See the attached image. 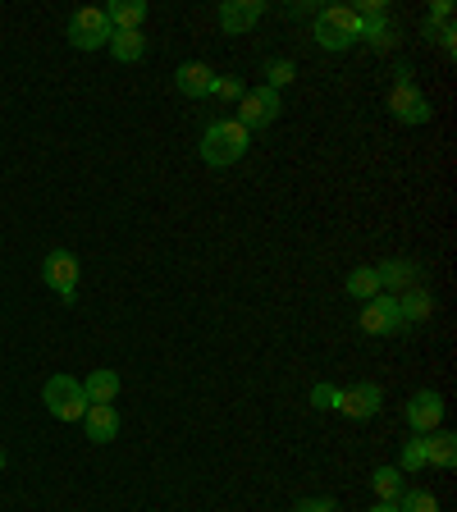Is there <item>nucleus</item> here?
Masks as SVG:
<instances>
[{"label":"nucleus","instance_id":"31","mask_svg":"<svg viewBox=\"0 0 457 512\" xmlns=\"http://www.w3.org/2000/svg\"><path fill=\"white\" fill-rule=\"evenodd\" d=\"M371 512H398V508H394V503H375Z\"/></svg>","mask_w":457,"mask_h":512},{"label":"nucleus","instance_id":"15","mask_svg":"<svg viewBox=\"0 0 457 512\" xmlns=\"http://www.w3.org/2000/svg\"><path fill=\"white\" fill-rule=\"evenodd\" d=\"M119 389H124V380H119L110 366H96L92 375L83 380V394H87V403H115L119 398Z\"/></svg>","mask_w":457,"mask_h":512},{"label":"nucleus","instance_id":"29","mask_svg":"<svg viewBox=\"0 0 457 512\" xmlns=\"http://www.w3.org/2000/svg\"><path fill=\"white\" fill-rule=\"evenodd\" d=\"M426 37H435V42H439V46H444V51H448V55H453V51H457V32H453V23H444V28H426Z\"/></svg>","mask_w":457,"mask_h":512},{"label":"nucleus","instance_id":"25","mask_svg":"<svg viewBox=\"0 0 457 512\" xmlns=\"http://www.w3.org/2000/svg\"><path fill=\"white\" fill-rule=\"evenodd\" d=\"M311 407H316V412H339V384L320 380L316 389H311Z\"/></svg>","mask_w":457,"mask_h":512},{"label":"nucleus","instance_id":"23","mask_svg":"<svg viewBox=\"0 0 457 512\" xmlns=\"http://www.w3.org/2000/svg\"><path fill=\"white\" fill-rule=\"evenodd\" d=\"M394 508L398 512H439V499L430 490H403L394 499Z\"/></svg>","mask_w":457,"mask_h":512},{"label":"nucleus","instance_id":"22","mask_svg":"<svg viewBox=\"0 0 457 512\" xmlns=\"http://www.w3.org/2000/svg\"><path fill=\"white\" fill-rule=\"evenodd\" d=\"M371 485H375V494H380V503H394L398 494H403V471L398 467H375Z\"/></svg>","mask_w":457,"mask_h":512},{"label":"nucleus","instance_id":"26","mask_svg":"<svg viewBox=\"0 0 457 512\" xmlns=\"http://www.w3.org/2000/svg\"><path fill=\"white\" fill-rule=\"evenodd\" d=\"M266 74H270V83H266V87H275V92H279V87L293 83V74H298V69H293V60H270V64H266Z\"/></svg>","mask_w":457,"mask_h":512},{"label":"nucleus","instance_id":"16","mask_svg":"<svg viewBox=\"0 0 457 512\" xmlns=\"http://www.w3.org/2000/svg\"><path fill=\"white\" fill-rule=\"evenodd\" d=\"M426 462H430V467H457V435H453V430H444V426H439V430H430V435H426Z\"/></svg>","mask_w":457,"mask_h":512},{"label":"nucleus","instance_id":"30","mask_svg":"<svg viewBox=\"0 0 457 512\" xmlns=\"http://www.w3.org/2000/svg\"><path fill=\"white\" fill-rule=\"evenodd\" d=\"M298 512H334V503L330 499H302Z\"/></svg>","mask_w":457,"mask_h":512},{"label":"nucleus","instance_id":"21","mask_svg":"<svg viewBox=\"0 0 457 512\" xmlns=\"http://www.w3.org/2000/svg\"><path fill=\"white\" fill-rule=\"evenodd\" d=\"M343 288H348V293H352L357 302H371L375 293H380V279H375V266H357V270H348Z\"/></svg>","mask_w":457,"mask_h":512},{"label":"nucleus","instance_id":"9","mask_svg":"<svg viewBox=\"0 0 457 512\" xmlns=\"http://www.w3.org/2000/svg\"><path fill=\"white\" fill-rule=\"evenodd\" d=\"M407 426L416 430V435H430V430L444 426V398L435 394V389H421V394L407 398Z\"/></svg>","mask_w":457,"mask_h":512},{"label":"nucleus","instance_id":"5","mask_svg":"<svg viewBox=\"0 0 457 512\" xmlns=\"http://www.w3.org/2000/svg\"><path fill=\"white\" fill-rule=\"evenodd\" d=\"M42 279H46V288H51L55 298L74 302L78 298V256L69 252V247H55V252H46Z\"/></svg>","mask_w":457,"mask_h":512},{"label":"nucleus","instance_id":"6","mask_svg":"<svg viewBox=\"0 0 457 512\" xmlns=\"http://www.w3.org/2000/svg\"><path fill=\"white\" fill-rule=\"evenodd\" d=\"M279 110H284V101H279L275 87H247L243 101H238V124L252 133V128H270L279 119Z\"/></svg>","mask_w":457,"mask_h":512},{"label":"nucleus","instance_id":"24","mask_svg":"<svg viewBox=\"0 0 457 512\" xmlns=\"http://www.w3.org/2000/svg\"><path fill=\"white\" fill-rule=\"evenodd\" d=\"M426 467V435H416L403 444V458H398V471H421Z\"/></svg>","mask_w":457,"mask_h":512},{"label":"nucleus","instance_id":"11","mask_svg":"<svg viewBox=\"0 0 457 512\" xmlns=\"http://www.w3.org/2000/svg\"><path fill=\"white\" fill-rule=\"evenodd\" d=\"M261 19H266V0H224L220 5V28L229 32V37L252 32Z\"/></svg>","mask_w":457,"mask_h":512},{"label":"nucleus","instance_id":"1","mask_svg":"<svg viewBox=\"0 0 457 512\" xmlns=\"http://www.w3.org/2000/svg\"><path fill=\"white\" fill-rule=\"evenodd\" d=\"M252 147V133H247L238 119H215L202 133V160L211 170H224V165H238Z\"/></svg>","mask_w":457,"mask_h":512},{"label":"nucleus","instance_id":"20","mask_svg":"<svg viewBox=\"0 0 457 512\" xmlns=\"http://www.w3.org/2000/svg\"><path fill=\"white\" fill-rule=\"evenodd\" d=\"M110 55H115L119 64H138L142 55H147V37H142V28L115 32V37H110Z\"/></svg>","mask_w":457,"mask_h":512},{"label":"nucleus","instance_id":"10","mask_svg":"<svg viewBox=\"0 0 457 512\" xmlns=\"http://www.w3.org/2000/svg\"><path fill=\"white\" fill-rule=\"evenodd\" d=\"M380 403H384V394H380V384H371V380L339 389V412L352 416V421H371L380 412Z\"/></svg>","mask_w":457,"mask_h":512},{"label":"nucleus","instance_id":"18","mask_svg":"<svg viewBox=\"0 0 457 512\" xmlns=\"http://www.w3.org/2000/svg\"><path fill=\"white\" fill-rule=\"evenodd\" d=\"M398 311H403V325H421V320L435 316V298L416 284V288H407V293H398Z\"/></svg>","mask_w":457,"mask_h":512},{"label":"nucleus","instance_id":"7","mask_svg":"<svg viewBox=\"0 0 457 512\" xmlns=\"http://www.w3.org/2000/svg\"><path fill=\"white\" fill-rule=\"evenodd\" d=\"M389 115L398 119V124H430V96L421 92V87L412 83V78H403V83H394V92H389Z\"/></svg>","mask_w":457,"mask_h":512},{"label":"nucleus","instance_id":"3","mask_svg":"<svg viewBox=\"0 0 457 512\" xmlns=\"http://www.w3.org/2000/svg\"><path fill=\"white\" fill-rule=\"evenodd\" d=\"M42 403L55 421H83V412L92 407L83 394V380H74V375H51L42 384Z\"/></svg>","mask_w":457,"mask_h":512},{"label":"nucleus","instance_id":"17","mask_svg":"<svg viewBox=\"0 0 457 512\" xmlns=\"http://www.w3.org/2000/svg\"><path fill=\"white\" fill-rule=\"evenodd\" d=\"M106 19H110V28H115V32L142 28V19H147V0H110Z\"/></svg>","mask_w":457,"mask_h":512},{"label":"nucleus","instance_id":"8","mask_svg":"<svg viewBox=\"0 0 457 512\" xmlns=\"http://www.w3.org/2000/svg\"><path fill=\"white\" fill-rule=\"evenodd\" d=\"M362 330L375 334V339H384V334H403V330H407L394 293H375V298L366 302V307H362Z\"/></svg>","mask_w":457,"mask_h":512},{"label":"nucleus","instance_id":"32","mask_svg":"<svg viewBox=\"0 0 457 512\" xmlns=\"http://www.w3.org/2000/svg\"><path fill=\"white\" fill-rule=\"evenodd\" d=\"M0 471H5V453H0Z\"/></svg>","mask_w":457,"mask_h":512},{"label":"nucleus","instance_id":"19","mask_svg":"<svg viewBox=\"0 0 457 512\" xmlns=\"http://www.w3.org/2000/svg\"><path fill=\"white\" fill-rule=\"evenodd\" d=\"M362 42L371 46V51H389V46L398 42V23L389 19V14H380V19H362Z\"/></svg>","mask_w":457,"mask_h":512},{"label":"nucleus","instance_id":"12","mask_svg":"<svg viewBox=\"0 0 457 512\" xmlns=\"http://www.w3.org/2000/svg\"><path fill=\"white\" fill-rule=\"evenodd\" d=\"M215 69L211 64H202V60H188V64H179L174 69V87H179L183 96H211L215 92Z\"/></svg>","mask_w":457,"mask_h":512},{"label":"nucleus","instance_id":"4","mask_svg":"<svg viewBox=\"0 0 457 512\" xmlns=\"http://www.w3.org/2000/svg\"><path fill=\"white\" fill-rule=\"evenodd\" d=\"M64 37H69V46H74V51H101V46H110L115 28H110L106 10L83 5V10H74V19H69V28H64Z\"/></svg>","mask_w":457,"mask_h":512},{"label":"nucleus","instance_id":"2","mask_svg":"<svg viewBox=\"0 0 457 512\" xmlns=\"http://www.w3.org/2000/svg\"><path fill=\"white\" fill-rule=\"evenodd\" d=\"M362 42V19L352 14V5H325L316 14V46L320 51H348Z\"/></svg>","mask_w":457,"mask_h":512},{"label":"nucleus","instance_id":"33","mask_svg":"<svg viewBox=\"0 0 457 512\" xmlns=\"http://www.w3.org/2000/svg\"><path fill=\"white\" fill-rule=\"evenodd\" d=\"M334 512H339V508H334Z\"/></svg>","mask_w":457,"mask_h":512},{"label":"nucleus","instance_id":"27","mask_svg":"<svg viewBox=\"0 0 457 512\" xmlns=\"http://www.w3.org/2000/svg\"><path fill=\"white\" fill-rule=\"evenodd\" d=\"M243 78H215V92L211 96H224V101H243Z\"/></svg>","mask_w":457,"mask_h":512},{"label":"nucleus","instance_id":"28","mask_svg":"<svg viewBox=\"0 0 457 512\" xmlns=\"http://www.w3.org/2000/svg\"><path fill=\"white\" fill-rule=\"evenodd\" d=\"M444 23H453V5H448V0H435L426 14V28H444Z\"/></svg>","mask_w":457,"mask_h":512},{"label":"nucleus","instance_id":"13","mask_svg":"<svg viewBox=\"0 0 457 512\" xmlns=\"http://www.w3.org/2000/svg\"><path fill=\"white\" fill-rule=\"evenodd\" d=\"M83 430H87V439L92 444H110V439L119 435V412H115V403H92L83 412Z\"/></svg>","mask_w":457,"mask_h":512},{"label":"nucleus","instance_id":"14","mask_svg":"<svg viewBox=\"0 0 457 512\" xmlns=\"http://www.w3.org/2000/svg\"><path fill=\"white\" fill-rule=\"evenodd\" d=\"M375 279H380V293H407V288H416V279H421V266H412V261H384V266H375Z\"/></svg>","mask_w":457,"mask_h":512}]
</instances>
